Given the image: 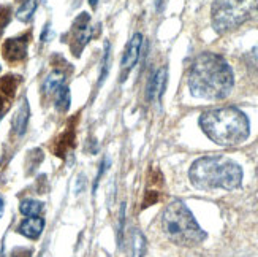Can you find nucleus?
<instances>
[{
    "label": "nucleus",
    "mask_w": 258,
    "mask_h": 257,
    "mask_svg": "<svg viewBox=\"0 0 258 257\" xmlns=\"http://www.w3.org/2000/svg\"><path fill=\"white\" fill-rule=\"evenodd\" d=\"M188 178L192 184L201 191H214V189L233 191L242 183V169L239 164L225 156H205L192 164Z\"/></svg>",
    "instance_id": "2"
},
{
    "label": "nucleus",
    "mask_w": 258,
    "mask_h": 257,
    "mask_svg": "<svg viewBox=\"0 0 258 257\" xmlns=\"http://www.w3.org/2000/svg\"><path fill=\"white\" fill-rule=\"evenodd\" d=\"M162 229L165 235L179 246H197L206 240V232L200 227L185 203L173 200L163 211Z\"/></svg>",
    "instance_id": "4"
},
{
    "label": "nucleus",
    "mask_w": 258,
    "mask_h": 257,
    "mask_svg": "<svg viewBox=\"0 0 258 257\" xmlns=\"http://www.w3.org/2000/svg\"><path fill=\"white\" fill-rule=\"evenodd\" d=\"M63 81H65V75L63 72L60 70H52L48 76H46V80H44L43 83V91L44 92H48V94H52L57 91L59 87L63 86Z\"/></svg>",
    "instance_id": "12"
},
{
    "label": "nucleus",
    "mask_w": 258,
    "mask_h": 257,
    "mask_svg": "<svg viewBox=\"0 0 258 257\" xmlns=\"http://www.w3.org/2000/svg\"><path fill=\"white\" fill-rule=\"evenodd\" d=\"M97 2H98V0H89V4H91V7H92V8H95V7H97Z\"/></svg>",
    "instance_id": "22"
},
{
    "label": "nucleus",
    "mask_w": 258,
    "mask_h": 257,
    "mask_svg": "<svg viewBox=\"0 0 258 257\" xmlns=\"http://www.w3.org/2000/svg\"><path fill=\"white\" fill-rule=\"evenodd\" d=\"M70 104H72V97H70L69 87L67 86L59 87L57 91H55V108L59 111H67L70 108Z\"/></svg>",
    "instance_id": "16"
},
{
    "label": "nucleus",
    "mask_w": 258,
    "mask_h": 257,
    "mask_svg": "<svg viewBox=\"0 0 258 257\" xmlns=\"http://www.w3.org/2000/svg\"><path fill=\"white\" fill-rule=\"evenodd\" d=\"M258 11V0H216L211 8L212 27L225 33L239 27Z\"/></svg>",
    "instance_id": "5"
},
{
    "label": "nucleus",
    "mask_w": 258,
    "mask_h": 257,
    "mask_svg": "<svg viewBox=\"0 0 258 257\" xmlns=\"http://www.w3.org/2000/svg\"><path fill=\"white\" fill-rule=\"evenodd\" d=\"M111 48H109V43H105V56H103V61H102V70H100V80H98V86H102L106 80V76L109 73V61H111Z\"/></svg>",
    "instance_id": "18"
},
{
    "label": "nucleus",
    "mask_w": 258,
    "mask_h": 257,
    "mask_svg": "<svg viewBox=\"0 0 258 257\" xmlns=\"http://www.w3.org/2000/svg\"><path fill=\"white\" fill-rule=\"evenodd\" d=\"M146 248H148V243L144 235L138 229H135L132 232V257H144Z\"/></svg>",
    "instance_id": "13"
},
{
    "label": "nucleus",
    "mask_w": 258,
    "mask_h": 257,
    "mask_svg": "<svg viewBox=\"0 0 258 257\" xmlns=\"http://www.w3.org/2000/svg\"><path fill=\"white\" fill-rule=\"evenodd\" d=\"M233 84L231 67L216 53H201L190 67L188 89L198 98L222 100L228 97Z\"/></svg>",
    "instance_id": "1"
},
{
    "label": "nucleus",
    "mask_w": 258,
    "mask_h": 257,
    "mask_svg": "<svg viewBox=\"0 0 258 257\" xmlns=\"http://www.w3.org/2000/svg\"><path fill=\"white\" fill-rule=\"evenodd\" d=\"M27 37L10 38L4 43V58L10 62H16L26 58L27 54Z\"/></svg>",
    "instance_id": "8"
},
{
    "label": "nucleus",
    "mask_w": 258,
    "mask_h": 257,
    "mask_svg": "<svg viewBox=\"0 0 258 257\" xmlns=\"http://www.w3.org/2000/svg\"><path fill=\"white\" fill-rule=\"evenodd\" d=\"M37 10V0H27V2H24L16 13V18L22 22H29L33 16V13H35Z\"/></svg>",
    "instance_id": "17"
},
{
    "label": "nucleus",
    "mask_w": 258,
    "mask_h": 257,
    "mask_svg": "<svg viewBox=\"0 0 258 257\" xmlns=\"http://www.w3.org/2000/svg\"><path fill=\"white\" fill-rule=\"evenodd\" d=\"M29 118H30V108H29V104L27 100L21 104L19 110L16 111V115L13 118V129L18 135H24L26 133V129H27V124H29Z\"/></svg>",
    "instance_id": "11"
},
{
    "label": "nucleus",
    "mask_w": 258,
    "mask_h": 257,
    "mask_svg": "<svg viewBox=\"0 0 258 257\" xmlns=\"http://www.w3.org/2000/svg\"><path fill=\"white\" fill-rule=\"evenodd\" d=\"M141 44H143V35L141 33H135L127 44L124 56H122V72H124V76L137 65L141 53Z\"/></svg>",
    "instance_id": "7"
},
{
    "label": "nucleus",
    "mask_w": 258,
    "mask_h": 257,
    "mask_svg": "<svg viewBox=\"0 0 258 257\" xmlns=\"http://www.w3.org/2000/svg\"><path fill=\"white\" fill-rule=\"evenodd\" d=\"M200 126L206 135L220 146H236L249 138V119L236 107H223L205 111Z\"/></svg>",
    "instance_id": "3"
},
{
    "label": "nucleus",
    "mask_w": 258,
    "mask_h": 257,
    "mask_svg": "<svg viewBox=\"0 0 258 257\" xmlns=\"http://www.w3.org/2000/svg\"><path fill=\"white\" fill-rule=\"evenodd\" d=\"M19 211L27 218L40 216L41 211H43V203L38 202V200H33V198H26V200H22V202H21Z\"/></svg>",
    "instance_id": "14"
},
{
    "label": "nucleus",
    "mask_w": 258,
    "mask_h": 257,
    "mask_svg": "<svg viewBox=\"0 0 258 257\" xmlns=\"http://www.w3.org/2000/svg\"><path fill=\"white\" fill-rule=\"evenodd\" d=\"M247 59H249V64L255 69H258V48H253L249 54H247Z\"/></svg>",
    "instance_id": "20"
},
{
    "label": "nucleus",
    "mask_w": 258,
    "mask_h": 257,
    "mask_svg": "<svg viewBox=\"0 0 258 257\" xmlns=\"http://www.w3.org/2000/svg\"><path fill=\"white\" fill-rule=\"evenodd\" d=\"M4 208H5V203H4V198L0 197V218H2V215H4Z\"/></svg>",
    "instance_id": "21"
},
{
    "label": "nucleus",
    "mask_w": 258,
    "mask_h": 257,
    "mask_svg": "<svg viewBox=\"0 0 258 257\" xmlns=\"http://www.w3.org/2000/svg\"><path fill=\"white\" fill-rule=\"evenodd\" d=\"M43 227H44V219L40 216H32V218H27L21 222L18 227V232L21 235H24L26 238L37 240L41 235Z\"/></svg>",
    "instance_id": "9"
},
{
    "label": "nucleus",
    "mask_w": 258,
    "mask_h": 257,
    "mask_svg": "<svg viewBox=\"0 0 258 257\" xmlns=\"http://www.w3.org/2000/svg\"><path fill=\"white\" fill-rule=\"evenodd\" d=\"M109 164V161H108V158H105L103 161H102V164H100V167H98V173H97V176H95V181H94V186H92V191L94 192H97V187H98V184H100V180H102V176H103V173H105V170H106V165Z\"/></svg>",
    "instance_id": "19"
},
{
    "label": "nucleus",
    "mask_w": 258,
    "mask_h": 257,
    "mask_svg": "<svg viewBox=\"0 0 258 257\" xmlns=\"http://www.w3.org/2000/svg\"><path fill=\"white\" fill-rule=\"evenodd\" d=\"M92 35V27H91V16L87 13H81L73 22L72 27V37H73V48L75 54H80V51L86 46L89 38Z\"/></svg>",
    "instance_id": "6"
},
{
    "label": "nucleus",
    "mask_w": 258,
    "mask_h": 257,
    "mask_svg": "<svg viewBox=\"0 0 258 257\" xmlns=\"http://www.w3.org/2000/svg\"><path fill=\"white\" fill-rule=\"evenodd\" d=\"M166 78H168V72L165 67L154 75V78L149 83V87H148V100L160 98L163 95L165 86H166Z\"/></svg>",
    "instance_id": "10"
},
{
    "label": "nucleus",
    "mask_w": 258,
    "mask_h": 257,
    "mask_svg": "<svg viewBox=\"0 0 258 257\" xmlns=\"http://www.w3.org/2000/svg\"><path fill=\"white\" fill-rule=\"evenodd\" d=\"M11 78L13 76H7L5 80L0 81V110H4L7 98L13 95V91L16 89V81H13Z\"/></svg>",
    "instance_id": "15"
}]
</instances>
